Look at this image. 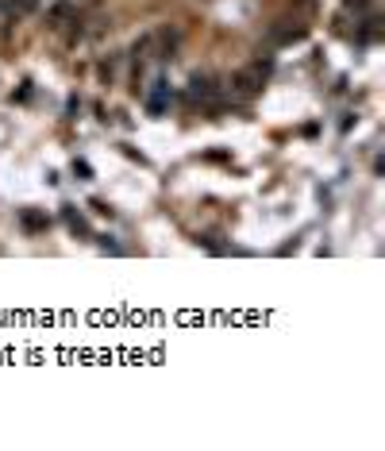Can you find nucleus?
Listing matches in <instances>:
<instances>
[{"label": "nucleus", "instance_id": "nucleus-6", "mask_svg": "<svg viewBox=\"0 0 385 451\" xmlns=\"http://www.w3.org/2000/svg\"><path fill=\"white\" fill-rule=\"evenodd\" d=\"M65 220H70V228H73V232H89V228H85V220H81L77 212H65Z\"/></svg>", "mask_w": 385, "mask_h": 451}, {"label": "nucleus", "instance_id": "nucleus-2", "mask_svg": "<svg viewBox=\"0 0 385 451\" xmlns=\"http://www.w3.org/2000/svg\"><path fill=\"white\" fill-rule=\"evenodd\" d=\"M297 39H305V23L289 27V20H282L274 31H270V43H297Z\"/></svg>", "mask_w": 385, "mask_h": 451}, {"label": "nucleus", "instance_id": "nucleus-1", "mask_svg": "<svg viewBox=\"0 0 385 451\" xmlns=\"http://www.w3.org/2000/svg\"><path fill=\"white\" fill-rule=\"evenodd\" d=\"M232 89H235V93H243V97H251V93H258V89H262V78L255 70H239L232 78Z\"/></svg>", "mask_w": 385, "mask_h": 451}, {"label": "nucleus", "instance_id": "nucleus-3", "mask_svg": "<svg viewBox=\"0 0 385 451\" xmlns=\"http://www.w3.org/2000/svg\"><path fill=\"white\" fill-rule=\"evenodd\" d=\"M212 93H216V81H212V78H201V73H196V78L189 81V97H193V101L212 97Z\"/></svg>", "mask_w": 385, "mask_h": 451}, {"label": "nucleus", "instance_id": "nucleus-4", "mask_svg": "<svg viewBox=\"0 0 385 451\" xmlns=\"http://www.w3.org/2000/svg\"><path fill=\"white\" fill-rule=\"evenodd\" d=\"M154 85H158V89L151 93V101H146V104H151V112H162V109H166V81H154Z\"/></svg>", "mask_w": 385, "mask_h": 451}, {"label": "nucleus", "instance_id": "nucleus-5", "mask_svg": "<svg viewBox=\"0 0 385 451\" xmlns=\"http://www.w3.org/2000/svg\"><path fill=\"white\" fill-rule=\"evenodd\" d=\"M23 224L27 228H46V216H39V212H23Z\"/></svg>", "mask_w": 385, "mask_h": 451}, {"label": "nucleus", "instance_id": "nucleus-7", "mask_svg": "<svg viewBox=\"0 0 385 451\" xmlns=\"http://www.w3.org/2000/svg\"><path fill=\"white\" fill-rule=\"evenodd\" d=\"M351 8H370V0H347Z\"/></svg>", "mask_w": 385, "mask_h": 451}]
</instances>
